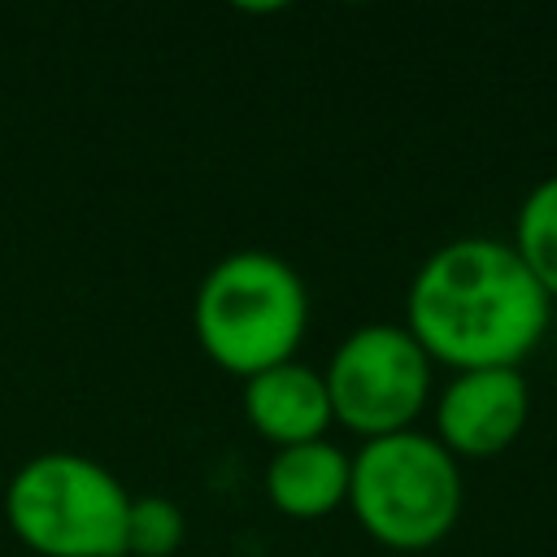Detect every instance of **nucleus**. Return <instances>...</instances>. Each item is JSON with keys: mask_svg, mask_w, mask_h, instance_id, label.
Masks as SVG:
<instances>
[{"mask_svg": "<svg viewBox=\"0 0 557 557\" xmlns=\"http://www.w3.org/2000/svg\"><path fill=\"white\" fill-rule=\"evenodd\" d=\"M187 540V518L170 496H131L122 557H174Z\"/></svg>", "mask_w": 557, "mask_h": 557, "instance_id": "obj_10", "label": "nucleus"}, {"mask_svg": "<svg viewBox=\"0 0 557 557\" xmlns=\"http://www.w3.org/2000/svg\"><path fill=\"white\" fill-rule=\"evenodd\" d=\"M348 474L352 457L331 440H309L278 448L265 466V496L287 518H326L331 509L348 505Z\"/></svg>", "mask_w": 557, "mask_h": 557, "instance_id": "obj_8", "label": "nucleus"}, {"mask_svg": "<svg viewBox=\"0 0 557 557\" xmlns=\"http://www.w3.org/2000/svg\"><path fill=\"white\" fill-rule=\"evenodd\" d=\"M244 418L274 448L326 440V426L335 422L326 379L296 357L244 379Z\"/></svg>", "mask_w": 557, "mask_h": 557, "instance_id": "obj_7", "label": "nucleus"}, {"mask_svg": "<svg viewBox=\"0 0 557 557\" xmlns=\"http://www.w3.org/2000/svg\"><path fill=\"white\" fill-rule=\"evenodd\" d=\"M331 418L361 440L413 431L431 400V357L400 322H366L339 339L322 370Z\"/></svg>", "mask_w": 557, "mask_h": 557, "instance_id": "obj_5", "label": "nucleus"}, {"mask_svg": "<svg viewBox=\"0 0 557 557\" xmlns=\"http://www.w3.org/2000/svg\"><path fill=\"white\" fill-rule=\"evenodd\" d=\"M131 492L83 453H39L4 487L9 531L39 557H122Z\"/></svg>", "mask_w": 557, "mask_h": 557, "instance_id": "obj_4", "label": "nucleus"}, {"mask_svg": "<svg viewBox=\"0 0 557 557\" xmlns=\"http://www.w3.org/2000/svg\"><path fill=\"white\" fill-rule=\"evenodd\" d=\"M191 326L213 366L252 379L296 357L309 331L305 278L274 252H231L200 278Z\"/></svg>", "mask_w": 557, "mask_h": 557, "instance_id": "obj_2", "label": "nucleus"}, {"mask_svg": "<svg viewBox=\"0 0 557 557\" xmlns=\"http://www.w3.org/2000/svg\"><path fill=\"white\" fill-rule=\"evenodd\" d=\"M348 509L361 531L387 548H431L461 518V466L426 431L366 440L352 457Z\"/></svg>", "mask_w": 557, "mask_h": 557, "instance_id": "obj_3", "label": "nucleus"}, {"mask_svg": "<svg viewBox=\"0 0 557 557\" xmlns=\"http://www.w3.org/2000/svg\"><path fill=\"white\" fill-rule=\"evenodd\" d=\"M531 413V387L522 370H457L435 396V440L457 461H487L505 453Z\"/></svg>", "mask_w": 557, "mask_h": 557, "instance_id": "obj_6", "label": "nucleus"}, {"mask_svg": "<svg viewBox=\"0 0 557 557\" xmlns=\"http://www.w3.org/2000/svg\"><path fill=\"white\" fill-rule=\"evenodd\" d=\"M513 252L522 257L531 278L548 292V300H557V174L540 178L518 205Z\"/></svg>", "mask_w": 557, "mask_h": 557, "instance_id": "obj_9", "label": "nucleus"}, {"mask_svg": "<svg viewBox=\"0 0 557 557\" xmlns=\"http://www.w3.org/2000/svg\"><path fill=\"white\" fill-rule=\"evenodd\" d=\"M548 318V292L531 278L513 244L492 235L440 244L405 296V331L431 366L440 361L448 370H518L531 348H540Z\"/></svg>", "mask_w": 557, "mask_h": 557, "instance_id": "obj_1", "label": "nucleus"}]
</instances>
